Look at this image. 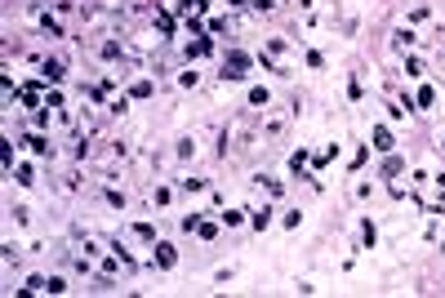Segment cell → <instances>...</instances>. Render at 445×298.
<instances>
[{
  "mask_svg": "<svg viewBox=\"0 0 445 298\" xmlns=\"http://www.w3.org/2000/svg\"><path fill=\"white\" fill-rule=\"evenodd\" d=\"M45 76L49 80H63V63H45Z\"/></svg>",
  "mask_w": 445,
  "mask_h": 298,
  "instance_id": "cell-6",
  "label": "cell"
},
{
  "mask_svg": "<svg viewBox=\"0 0 445 298\" xmlns=\"http://www.w3.org/2000/svg\"><path fill=\"white\" fill-rule=\"evenodd\" d=\"M156 263H161V267H174V245L161 240V245H156Z\"/></svg>",
  "mask_w": 445,
  "mask_h": 298,
  "instance_id": "cell-2",
  "label": "cell"
},
{
  "mask_svg": "<svg viewBox=\"0 0 445 298\" xmlns=\"http://www.w3.org/2000/svg\"><path fill=\"white\" fill-rule=\"evenodd\" d=\"M223 223H227V227H241V223H245V214H241V209H227V214H223Z\"/></svg>",
  "mask_w": 445,
  "mask_h": 298,
  "instance_id": "cell-4",
  "label": "cell"
},
{
  "mask_svg": "<svg viewBox=\"0 0 445 298\" xmlns=\"http://www.w3.org/2000/svg\"><path fill=\"white\" fill-rule=\"evenodd\" d=\"M374 147H379V151H392V133H387V129H374Z\"/></svg>",
  "mask_w": 445,
  "mask_h": 298,
  "instance_id": "cell-3",
  "label": "cell"
},
{
  "mask_svg": "<svg viewBox=\"0 0 445 298\" xmlns=\"http://www.w3.org/2000/svg\"><path fill=\"white\" fill-rule=\"evenodd\" d=\"M45 289H49V294H63L67 281H63V276H49V281H45Z\"/></svg>",
  "mask_w": 445,
  "mask_h": 298,
  "instance_id": "cell-5",
  "label": "cell"
},
{
  "mask_svg": "<svg viewBox=\"0 0 445 298\" xmlns=\"http://www.w3.org/2000/svg\"><path fill=\"white\" fill-rule=\"evenodd\" d=\"M245 67H249V58H245V53H231V58H227V67H223V76H227V80H241V76H245Z\"/></svg>",
  "mask_w": 445,
  "mask_h": 298,
  "instance_id": "cell-1",
  "label": "cell"
}]
</instances>
